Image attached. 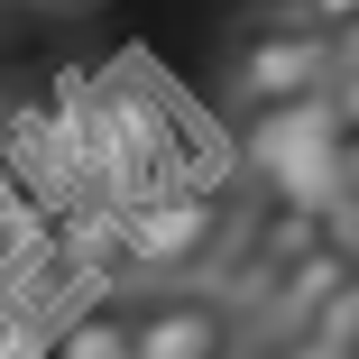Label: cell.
<instances>
[{
    "instance_id": "obj_1",
    "label": "cell",
    "mask_w": 359,
    "mask_h": 359,
    "mask_svg": "<svg viewBox=\"0 0 359 359\" xmlns=\"http://www.w3.org/2000/svg\"><path fill=\"white\" fill-rule=\"evenodd\" d=\"M341 138H350V120H341L332 83H323V93H295V102H267V111L240 120V175H249L267 203H313V212H332V203H341Z\"/></svg>"
},
{
    "instance_id": "obj_2",
    "label": "cell",
    "mask_w": 359,
    "mask_h": 359,
    "mask_svg": "<svg viewBox=\"0 0 359 359\" xmlns=\"http://www.w3.org/2000/svg\"><path fill=\"white\" fill-rule=\"evenodd\" d=\"M231 240V184H166L148 203H120V276H203Z\"/></svg>"
},
{
    "instance_id": "obj_3",
    "label": "cell",
    "mask_w": 359,
    "mask_h": 359,
    "mask_svg": "<svg viewBox=\"0 0 359 359\" xmlns=\"http://www.w3.org/2000/svg\"><path fill=\"white\" fill-rule=\"evenodd\" d=\"M332 28H313L295 0L285 10H258L240 37H231V65H222V102L249 120V111H267V102H295V93H323L332 83Z\"/></svg>"
},
{
    "instance_id": "obj_4",
    "label": "cell",
    "mask_w": 359,
    "mask_h": 359,
    "mask_svg": "<svg viewBox=\"0 0 359 359\" xmlns=\"http://www.w3.org/2000/svg\"><path fill=\"white\" fill-rule=\"evenodd\" d=\"M341 285H350V258H341V240H323V249H304L295 267L267 276V304L249 313V332H258V341H304V332L332 313Z\"/></svg>"
},
{
    "instance_id": "obj_5",
    "label": "cell",
    "mask_w": 359,
    "mask_h": 359,
    "mask_svg": "<svg viewBox=\"0 0 359 359\" xmlns=\"http://www.w3.org/2000/svg\"><path fill=\"white\" fill-rule=\"evenodd\" d=\"M231 350V313L212 295H157L138 313V359H222Z\"/></svg>"
},
{
    "instance_id": "obj_6",
    "label": "cell",
    "mask_w": 359,
    "mask_h": 359,
    "mask_svg": "<svg viewBox=\"0 0 359 359\" xmlns=\"http://www.w3.org/2000/svg\"><path fill=\"white\" fill-rule=\"evenodd\" d=\"M55 359H138V313L120 304H83L55 323Z\"/></svg>"
},
{
    "instance_id": "obj_7",
    "label": "cell",
    "mask_w": 359,
    "mask_h": 359,
    "mask_svg": "<svg viewBox=\"0 0 359 359\" xmlns=\"http://www.w3.org/2000/svg\"><path fill=\"white\" fill-rule=\"evenodd\" d=\"M332 222H359V129L341 138V203H332Z\"/></svg>"
},
{
    "instance_id": "obj_8",
    "label": "cell",
    "mask_w": 359,
    "mask_h": 359,
    "mask_svg": "<svg viewBox=\"0 0 359 359\" xmlns=\"http://www.w3.org/2000/svg\"><path fill=\"white\" fill-rule=\"evenodd\" d=\"M295 10H304L313 28H350V19H359V0H295Z\"/></svg>"
},
{
    "instance_id": "obj_9",
    "label": "cell",
    "mask_w": 359,
    "mask_h": 359,
    "mask_svg": "<svg viewBox=\"0 0 359 359\" xmlns=\"http://www.w3.org/2000/svg\"><path fill=\"white\" fill-rule=\"evenodd\" d=\"M332 102H341V120L359 129V65H332Z\"/></svg>"
},
{
    "instance_id": "obj_10",
    "label": "cell",
    "mask_w": 359,
    "mask_h": 359,
    "mask_svg": "<svg viewBox=\"0 0 359 359\" xmlns=\"http://www.w3.org/2000/svg\"><path fill=\"white\" fill-rule=\"evenodd\" d=\"M19 10H37V19H65V10H93V0H19Z\"/></svg>"
}]
</instances>
